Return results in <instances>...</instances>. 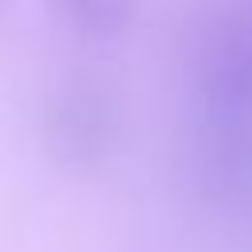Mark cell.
Segmentation results:
<instances>
[{"mask_svg":"<svg viewBox=\"0 0 252 252\" xmlns=\"http://www.w3.org/2000/svg\"><path fill=\"white\" fill-rule=\"evenodd\" d=\"M47 158L67 173H98L122 138V106L106 79L71 71L51 83L39 114Z\"/></svg>","mask_w":252,"mask_h":252,"instance_id":"obj_1","label":"cell"},{"mask_svg":"<svg viewBox=\"0 0 252 252\" xmlns=\"http://www.w3.org/2000/svg\"><path fill=\"white\" fill-rule=\"evenodd\" d=\"M47 4L63 28L98 43L118 39L138 16V0H47Z\"/></svg>","mask_w":252,"mask_h":252,"instance_id":"obj_2","label":"cell"}]
</instances>
